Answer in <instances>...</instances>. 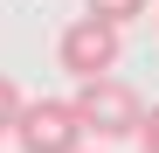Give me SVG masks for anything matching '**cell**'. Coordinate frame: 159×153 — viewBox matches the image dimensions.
Listing matches in <instances>:
<instances>
[{
    "label": "cell",
    "mask_w": 159,
    "mask_h": 153,
    "mask_svg": "<svg viewBox=\"0 0 159 153\" xmlns=\"http://www.w3.org/2000/svg\"><path fill=\"white\" fill-rule=\"evenodd\" d=\"M76 125L83 139H139L145 125V97L125 84V76H97V84H76Z\"/></svg>",
    "instance_id": "6da1fadb"
},
{
    "label": "cell",
    "mask_w": 159,
    "mask_h": 153,
    "mask_svg": "<svg viewBox=\"0 0 159 153\" xmlns=\"http://www.w3.org/2000/svg\"><path fill=\"white\" fill-rule=\"evenodd\" d=\"M118 28H104V21H90V14H76L69 28L56 35V63L76 76V84H97V76H118Z\"/></svg>",
    "instance_id": "7a4b0ae2"
},
{
    "label": "cell",
    "mask_w": 159,
    "mask_h": 153,
    "mask_svg": "<svg viewBox=\"0 0 159 153\" xmlns=\"http://www.w3.org/2000/svg\"><path fill=\"white\" fill-rule=\"evenodd\" d=\"M14 146H21V153H83L76 105H69V97H35V105H21Z\"/></svg>",
    "instance_id": "3957f363"
},
{
    "label": "cell",
    "mask_w": 159,
    "mask_h": 153,
    "mask_svg": "<svg viewBox=\"0 0 159 153\" xmlns=\"http://www.w3.org/2000/svg\"><path fill=\"white\" fill-rule=\"evenodd\" d=\"M145 7H152V0H83V14L104 21V28H118V35H125V21H139Z\"/></svg>",
    "instance_id": "277c9868"
},
{
    "label": "cell",
    "mask_w": 159,
    "mask_h": 153,
    "mask_svg": "<svg viewBox=\"0 0 159 153\" xmlns=\"http://www.w3.org/2000/svg\"><path fill=\"white\" fill-rule=\"evenodd\" d=\"M21 105H28V97L14 91V76H0V139H14V118H21Z\"/></svg>",
    "instance_id": "5b68a950"
},
{
    "label": "cell",
    "mask_w": 159,
    "mask_h": 153,
    "mask_svg": "<svg viewBox=\"0 0 159 153\" xmlns=\"http://www.w3.org/2000/svg\"><path fill=\"white\" fill-rule=\"evenodd\" d=\"M139 146L159 153V105H145V125H139Z\"/></svg>",
    "instance_id": "8992f818"
},
{
    "label": "cell",
    "mask_w": 159,
    "mask_h": 153,
    "mask_svg": "<svg viewBox=\"0 0 159 153\" xmlns=\"http://www.w3.org/2000/svg\"><path fill=\"white\" fill-rule=\"evenodd\" d=\"M152 21H159V0H152Z\"/></svg>",
    "instance_id": "52a82bcc"
}]
</instances>
